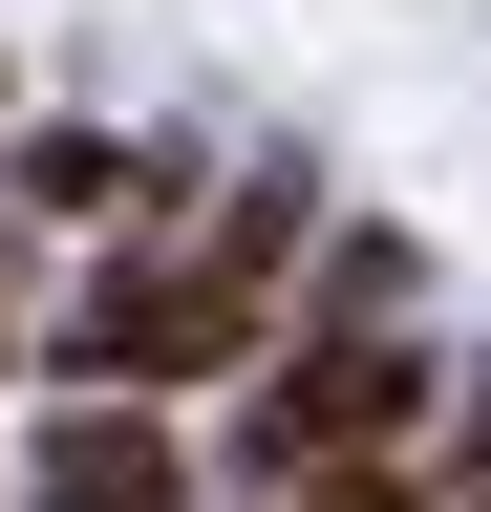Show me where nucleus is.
I'll return each mask as SVG.
<instances>
[{
	"label": "nucleus",
	"mask_w": 491,
	"mask_h": 512,
	"mask_svg": "<svg viewBox=\"0 0 491 512\" xmlns=\"http://www.w3.org/2000/svg\"><path fill=\"white\" fill-rule=\"evenodd\" d=\"M0 363H22V256H0Z\"/></svg>",
	"instance_id": "423d86ee"
},
{
	"label": "nucleus",
	"mask_w": 491,
	"mask_h": 512,
	"mask_svg": "<svg viewBox=\"0 0 491 512\" xmlns=\"http://www.w3.org/2000/svg\"><path fill=\"white\" fill-rule=\"evenodd\" d=\"M278 256H299V171H235V192H214V235H129V256L86 278L65 363L107 384V406H171V384L257 363V299H278Z\"/></svg>",
	"instance_id": "f257e3e1"
},
{
	"label": "nucleus",
	"mask_w": 491,
	"mask_h": 512,
	"mask_svg": "<svg viewBox=\"0 0 491 512\" xmlns=\"http://www.w3.org/2000/svg\"><path fill=\"white\" fill-rule=\"evenodd\" d=\"M22 192H43V214H150V171H129V150H86V128H43Z\"/></svg>",
	"instance_id": "20e7f679"
},
{
	"label": "nucleus",
	"mask_w": 491,
	"mask_h": 512,
	"mask_svg": "<svg viewBox=\"0 0 491 512\" xmlns=\"http://www.w3.org/2000/svg\"><path fill=\"white\" fill-rule=\"evenodd\" d=\"M470 512H491V491H470Z\"/></svg>",
	"instance_id": "6e6552de"
},
{
	"label": "nucleus",
	"mask_w": 491,
	"mask_h": 512,
	"mask_svg": "<svg viewBox=\"0 0 491 512\" xmlns=\"http://www.w3.org/2000/svg\"><path fill=\"white\" fill-rule=\"evenodd\" d=\"M406 427H427V363L385 342V320H299V342H278V384H257V427H235V448H257V470L299 491V470H385Z\"/></svg>",
	"instance_id": "f03ea898"
},
{
	"label": "nucleus",
	"mask_w": 491,
	"mask_h": 512,
	"mask_svg": "<svg viewBox=\"0 0 491 512\" xmlns=\"http://www.w3.org/2000/svg\"><path fill=\"white\" fill-rule=\"evenodd\" d=\"M171 491H193L171 406H107V384H86V406H65V427L22 448V512H171Z\"/></svg>",
	"instance_id": "7ed1b4c3"
},
{
	"label": "nucleus",
	"mask_w": 491,
	"mask_h": 512,
	"mask_svg": "<svg viewBox=\"0 0 491 512\" xmlns=\"http://www.w3.org/2000/svg\"><path fill=\"white\" fill-rule=\"evenodd\" d=\"M470 470H491V384H470Z\"/></svg>",
	"instance_id": "0eeeda50"
},
{
	"label": "nucleus",
	"mask_w": 491,
	"mask_h": 512,
	"mask_svg": "<svg viewBox=\"0 0 491 512\" xmlns=\"http://www.w3.org/2000/svg\"><path fill=\"white\" fill-rule=\"evenodd\" d=\"M299 512H427L406 470H299Z\"/></svg>",
	"instance_id": "39448f33"
}]
</instances>
